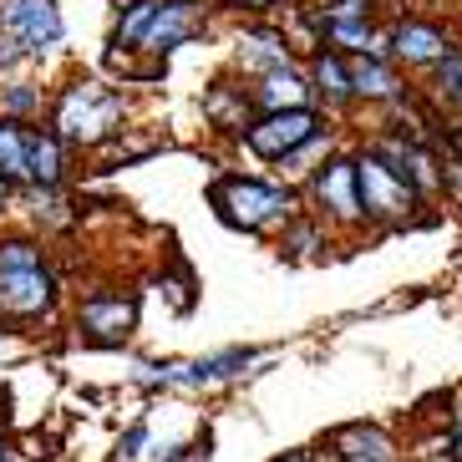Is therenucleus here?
<instances>
[{"instance_id": "6", "label": "nucleus", "mask_w": 462, "mask_h": 462, "mask_svg": "<svg viewBox=\"0 0 462 462\" xmlns=\"http://www.w3.org/2000/svg\"><path fill=\"white\" fill-rule=\"evenodd\" d=\"M320 137V117H315L310 107H295V112H270L264 123L249 127V152H259V158H280L285 163L290 152H300L305 143H315Z\"/></svg>"}, {"instance_id": "20", "label": "nucleus", "mask_w": 462, "mask_h": 462, "mask_svg": "<svg viewBox=\"0 0 462 462\" xmlns=\"http://www.w3.org/2000/svg\"><path fill=\"white\" fill-rule=\"evenodd\" d=\"M36 107H42V92H36V87L15 82L11 92H5V112H36Z\"/></svg>"}, {"instance_id": "12", "label": "nucleus", "mask_w": 462, "mask_h": 462, "mask_svg": "<svg viewBox=\"0 0 462 462\" xmlns=\"http://www.w3.org/2000/svg\"><path fill=\"white\" fill-rule=\"evenodd\" d=\"M67 173V148L56 133H31V152H26V178L36 183L42 193H51Z\"/></svg>"}, {"instance_id": "27", "label": "nucleus", "mask_w": 462, "mask_h": 462, "mask_svg": "<svg viewBox=\"0 0 462 462\" xmlns=\"http://www.w3.org/2000/svg\"><path fill=\"white\" fill-rule=\"evenodd\" d=\"M274 462H315V457H305V452H285V457H274Z\"/></svg>"}, {"instance_id": "7", "label": "nucleus", "mask_w": 462, "mask_h": 462, "mask_svg": "<svg viewBox=\"0 0 462 462\" xmlns=\"http://www.w3.org/2000/svg\"><path fill=\"white\" fill-rule=\"evenodd\" d=\"M77 326H82V336L97 340V346H117V340H127L137 326V300L133 295H92L82 305V315H77Z\"/></svg>"}, {"instance_id": "2", "label": "nucleus", "mask_w": 462, "mask_h": 462, "mask_svg": "<svg viewBox=\"0 0 462 462\" xmlns=\"http://www.w3.org/2000/svg\"><path fill=\"white\" fill-rule=\"evenodd\" d=\"M123 117V97L102 82H71L56 102V137L61 148H97L117 133Z\"/></svg>"}, {"instance_id": "21", "label": "nucleus", "mask_w": 462, "mask_h": 462, "mask_svg": "<svg viewBox=\"0 0 462 462\" xmlns=\"http://www.w3.org/2000/svg\"><path fill=\"white\" fill-rule=\"evenodd\" d=\"M442 189H448V193H452V204L462 208V158H457V163L442 168Z\"/></svg>"}, {"instance_id": "19", "label": "nucleus", "mask_w": 462, "mask_h": 462, "mask_svg": "<svg viewBox=\"0 0 462 462\" xmlns=\"http://www.w3.org/2000/svg\"><path fill=\"white\" fill-rule=\"evenodd\" d=\"M437 92L448 102H462V51H448L437 61Z\"/></svg>"}, {"instance_id": "9", "label": "nucleus", "mask_w": 462, "mask_h": 462, "mask_svg": "<svg viewBox=\"0 0 462 462\" xmlns=\"http://www.w3.org/2000/svg\"><path fill=\"white\" fill-rule=\"evenodd\" d=\"M189 36H199V15H193V5H168V0H158V15L148 21V31H143V51H173V46H183Z\"/></svg>"}, {"instance_id": "3", "label": "nucleus", "mask_w": 462, "mask_h": 462, "mask_svg": "<svg viewBox=\"0 0 462 462\" xmlns=\"http://www.w3.org/2000/svg\"><path fill=\"white\" fill-rule=\"evenodd\" d=\"M214 208L224 224H234V229H264V224H274V218H290L295 214V193L290 189H274V183H254V178H224V183H214Z\"/></svg>"}, {"instance_id": "25", "label": "nucleus", "mask_w": 462, "mask_h": 462, "mask_svg": "<svg viewBox=\"0 0 462 462\" xmlns=\"http://www.w3.org/2000/svg\"><path fill=\"white\" fill-rule=\"evenodd\" d=\"M452 457L462 462V407H457V417H452Z\"/></svg>"}, {"instance_id": "16", "label": "nucleus", "mask_w": 462, "mask_h": 462, "mask_svg": "<svg viewBox=\"0 0 462 462\" xmlns=\"http://www.w3.org/2000/svg\"><path fill=\"white\" fill-rule=\"evenodd\" d=\"M315 92L326 97V102H351V67L340 61L336 51H320L315 56Z\"/></svg>"}, {"instance_id": "22", "label": "nucleus", "mask_w": 462, "mask_h": 462, "mask_svg": "<svg viewBox=\"0 0 462 462\" xmlns=\"http://www.w3.org/2000/svg\"><path fill=\"white\" fill-rule=\"evenodd\" d=\"M310 245H315V229H310V224H300V229L285 234V249H295V254H300V249H310Z\"/></svg>"}, {"instance_id": "17", "label": "nucleus", "mask_w": 462, "mask_h": 462, "mask_svg": "<svg viewBox=\"0 0 462 462\" xmlns=\"http://www.w3.org/2000/svg\"><path fill=\"white\" fill-rule=\"evenodd\" d=\"M31 133L21 123H0V178H26Z\"/></svg>"}, {"instance_id": "13", "label": "nucleus", "mask_w": 462, "mask_h": 462, "mask_svg": "<svg viewBox=\"0 0 462 462\" xmlns=\"http://www.w3.org/2000/svg\"><path fill=\"white\" fill-rule=\"evenodd\" d=\"M305 97H310V87H305L295 71L285 67V71H270V77H264V82L249 92V102H254V107H264V117H270V112H295V107H305Z\"/></svg>"}, {"instance_id": "23", "label": "nucleus", "mask_w": 462, "mask_h": 462, "mask_svg": "<svg viewBox=\"0 0 462 462\" xmlns=\"http://www.w3.org/2000/svg\"><path fill=\"white\" fill-rule=\"evenodd\" d=\"M143 437H148L143 427H133V432L123 437V457H137V448H143Z\"/></svg>"}, {"instance_id": "5", "label": "nucleus", "mask_w": 462, "mask_h": 462, "mask_svg": "<svg viewBox=\"0 0 462 462\" xmlns=\"http://www.w3.org/2000/svg\"><path fill=\"white\" fill-rule=\"evenodd\" d=\"M0 21H5V36L31 56L51 51L61 42V11H56V0H0Z\"/></svg>"}, {"instance_id": "30", "label": "nucleus", "mask_w": 462, "mask_h": 462, "mask_svg": "<svg viewBox=\"0 0 462 462\" xmlns=\"http://www.w3.org/2000/svg\"><path fill=\"white\" fill-rule=\"evenodd\" d=\"M168 5H189V0H168Z\"/></svg>"}, {"instance_id": "1", "label": "nucleus", "mask_w": 462, "mask_h": 462, "mask_svg": "<svg viewBox=\"0 0 462 462\" xmlns=\"http://www.w3.org/2000/svg\"><path fill=\"white\" fill-rule=\"evenodd\" d=\"M56 305V274L46 270L42 249L31 239L0 245V315L5 320H36Z\"/></svg>"}, {"instance_id": "26", "label": "nucleus", "mask_w": 462, "mask_h": 462, "mask_svg": "<svg viewBox=\"0 0 462 462\" xmlns=\"http://www.w3.org/2000/svg\"><path fill=\"white\" fill-rule=\"evenodd\" d=\"M5 204H11V178H0V214H5Z\"/></svg>"}, {"instance_id": "11", "label": "nucleus", "mask_w": 462, "mask_h": 462, "mask_svg": "<svg viewBox=\"0 0 462 462\" xmlns=\"http://www.w3.org/2000/svg\"><path fill=\"white\" fill-rule=\"evenodd\" d=\"M392 46H396V56H402L407 67H437V61L452 51V42L437 26H427V21H402L396 36H392Z\"/></svg>"}, {"instance_id": "8", "label": "nucleus", "mask_w": 462, "mask_h": 462, "mask_svg": "<svg viewBox=\"0 0 462 462\" xmlns=\"http://www.w3.org/2000/svg\"><path fill=\"white\" fill-rule=\"evenodd\" d=\"M315 199L336 218H361V189H356V158H336L315 178Z\"/></svg>"}, {"instance_id": "29", "label": "nucleus", "mask_w": 462, "mask_h": 462, "mask_svg": "<svg viewBox=\"0 0 462 462\" xmlns=\"http://www.w3.org/2000/svg\"><path fill=\"white\" fill-rule=\"evenodd\" d=\"M0 462H11V457H5V442H0Z\"/></svg>"}, {"instance_id": "28", "label": "nucleus", "mask_w": 462, "mask_h": 462, "mask_svg": "<svg viewBox=\"0 0 462 462\" xmlns=\"http://www.w3.org/2000/svg\"><path fill=\"white\" fill-rule=\"evenodd\" d=\"M452 152H457V158H462V127H457V133H452Z\"/></svg>"}, {"instance_id": "15", "label": "nucleus", "mask_w": 462, "mask_h": 462, "mask_svg": "<svg viewBox=\"0 0 462 462\" xmlns=\"http://www.w3.org/2000/svg\"><path fill=\"white\" fill-rule=\"evenodd\" d=\"M351 92L356 97H371V102H396L402 87H396L392 67H386L381 56H361V61L351 67Z\"/></svg>"}, {"instance_id": "31", "label": "nucleus", "mask_w": 462, "mask_h": 462, "mask_svg": "<svg viewBox=\"0 0 462 462\" xmlns=\"http://www.w3.org/2000/svg\"><path fill=\"white\" fill-rule=\"evenodd\" d=\"M239 5H245V0H239Z\"/></svg>"}, {"instance_id": "14", "label": "nucleus", "mask_w": 462, "mask_h": 462, "mask_svg": "<svg viewBox=\"0 0 462 462\" xmlns=\"http://www.w3.org/2000/svg\"><path fill=\"white\" fill-rule=\"evenodd\" d=\"M239 61L264 71V77H270V71H285L290 67L285 36H280V31H245V36H239Z\"/></svg>"}, {"instance_id": "4", "label": "nucleus", "mask_w": 462, "mask_h": 462, "mask_svg": "<svg viewBox=\"0 0 462 462\" xmlns=\"http://www.w3.org/2000/svg\"><path fill=\"white\" fill-rule=\"evenodd\" d=\"M356 189H361V214L366 218H402V214H411V204H417L411 183L396 173V168L381 163L376 152L356 158Z\"/></svg>"}, {"instance_id": "10", "label": "nucleus", "mask_w": 462, "mask_h": 462, "mask_svg": "<svg viewBox=\"0 0 462 462\" xmlns=\"http://www.w3.org/2000/svg\"><path fill=\"white\" fill-rule=\"evenodd\" d=\"M336 462H402V452H396V442L381 427L356 421V427L336 432Z\"/></svg>"}, {"instance_id": "24", "label": "nucleus", "mask_w": 462, "mask_h": 462, "mask_svg": "<svg viewBox=\"0 0 462 462\" xmlns=\"http://www.w3.org/2000/svg\"><path fill=\"white\" fill-rule=\"evenodd\" d=\"M15 56H21V46H15L11 36H5V31H0V67H11Z\"/></svg>"}, {"instance_id": "18", "label": "nucleus", "mask_w": 462, "mask_h": 462, "mask_svg": "<svg viewBox=\"0 0 462 462\" xmlns=\"http://www.w3.org/2000/svg\"><path fill=\"white\" fill-rule=\"evenodd\" d=\"M152 15H158V0H137L133 11H127L123 21H117V31H112V46H137Z\"/></svg>"}]
</instances>
